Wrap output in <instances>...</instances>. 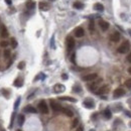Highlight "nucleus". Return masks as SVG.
<instances>
[{"mask_svg":"<svg viewBox=\"0 0 131 131\" xmlns=\"http://www.w3.org/2000/svg\"><path fill=\"white\" fill-rule=\"evenodd\" d=\"M130 42L128 41V40H126V41H124L123 43H121V45L118 48V52L120 53H126V52H129V49H130Z\"/></svg>","mask_w":131,"mask_h":131,"instance_id":"1","label":"nucleus"},{"mask_svg":"<svg viewBox=\"0 0 131 131\" xmlns=\"http://www.w3.org/2000/svg\"><path fill=\"white\" fill-rule=\"evenodd\" d=\"M38 110L42 114H48L49 113V107L46 105L45 101H40L38 103Z\"/></svg>","mask_w":131,"mask_h":131,"instance_id":"2","label":"nucleus"},{"mask_svg":"<svg viewBox=\"0 0 131 131\" xmlns=\"http://www.w3.org/2000/svg\"><path fill=\"white\" fill-rule=\"evenodd\" d=\"M92 82H93V83L89 85V89H90L91 91H96L97 88L99 87V85H100L101 83H102V79H98V78H97L96 80L92 81Z\"/></svg>","mask_w":131,"mask_h":131,"instance_id":"3","label":"nucleus"},{"mask_svg":"<svg viewBox=\"0 0 131 131\" xmlns=\"http://www.w3.org/2000/svg\"><path fill=\"white\" fill-rule=\"evenodd\" d=\"M98 78V75H97L96 73H92V74H88V75L84 76L83 77V81H85V82H92V81L96 80Z\"/></svg>","mask_w":131,"mask_h":131,"instance_id":"4","label":"nucleus"},{"mask_svg":"<svg viewBox=\"0 0 131 131\" xmlns=\"http://www.w3.org/2000/svg\"><path fill=\"white\" fill-rule=\"evenodd\" d=\"M66 42H67V48H68V50H72L74 48H75V39H74L72 36H68Z\"/></svg>","mask_w":131,"mask_h":131,"instance_id":"5","label":"nucleus"},{"mask_svg":"<svg viewBox=\"0 0 131 131\" xmlns=\"http://www.w3.org/2000/svg\"><path fill=\"white\" fill-rule=\"evenodd\" d=\"M109 90H110V87L108 85H104L102 87H100V88L97 90V95H104V94H107L109 92Z\"/></svg>","mask_w":131,"mask_h":131,"instance_id":"6","label":"nucleus"},{"mask_svg":"<svg viewBox=\"0 0 131 131\" xmlns=\"http://www.w3.org/2000/svg\"><path fill=\"white\" fill-rule=\"evenodd\" d=\"M50 107H52V109L53 111H56V112H58V111H62V106L60 105L58 102H56L55 100H50Z\"/></svg>","mask_w":131,"mask_h":131,"instance_id":"7","label":"nucleus"},{"mask_svg":"<svg viewBox=\"0 0 131 131\" xmlns=\"http://www.w3.org/2000/svg\"><path fill=\"white\" fill-rule=\"evenodd\" d=\"M124 95H125V90L122 89V88L116 89L115 91H114V93H113L114 98H120V97H122Z\"/></svg>","mask_w":131,"mask_h":131,"instance_id":"8","label":"nucleus"},{"mask_svg":"<svg viewBox=\"0 0 131 131\" xmlns=\"http://www.w3.org/2000/svg\"><path fill=\"white\" fill-rule=\"evenodd\" d=\"M99 26H100V28L103 30V31H106V30H108L109 27H110V24H109V22H107L105 21V20H99Z\"/></svg>","mask_w":131,"mask_h":131,"instance_id":"9","label":"nucleus"},{"mask_svg":"<svg viewBox=\"0 0 131 131\" xmlns=\"http://www.w3.org/2000/svg\"><path fill=\"white\" fill-rule=\"evenodd\" d=\"M83 105L86 107V108H88V109H92L95 107V104H94V101L92 99H90V98H87L85 101H84V103H83Z\"/></svg>","mask_w":131,"mask_h":131,"instance_id":"10","label":"nucleus"},{"mask_svg":"<svg viewBox=\"0 0 131 131\" xmlns=\"http://www.w3.org/2000/svg\"><path fill=\"white\" fill-rule=\"evenodd\" d=\"M120 37H121L120 33L118 31H115V32H113L112 34L110 35V40L111 41H113V42H118L120 40Z\"/></svg>","mask_w":131,"mask_h":131,"instance_id":"11","label":"nucleus"},{"mask_svg":"<svg viewBox=\"0 0 131 131\" xmlns=\"http://www.w3.org/2000/svg\"><path fill=\"white\" fill-rule=\"evenodd\" d=\"M65 86L62 85V84H56L55 87H53V91H55V93L59 94V93H62V92H65Z\"/></svg>","mask_w":131,"mask_h":131,"instance_id":"12","label":"nucleus"},{"mask_svg":"<svg viewBox=\"0 0 131 131\" xmlns=\"http://www.w3.org/2000/svg\"><path fill=\"white\" fill-rule=\"evenodd\" d=\"M0 35L2 36L3 38H6V37H8V30L7 28H6V26L5 25H1L0 26Z\"/></svg>","mask_w":131,"mask_h":131,"instance_id":"13","label":"nucleus"},{"mask_svg":"<svg viewBox=\"0 0 131 131\" xmlns=\"http://www.w3.org/2000/svg\"><path fill=\"white\" fill-rule=\"evenodd\" d=\"M75 35L76 37H83L84 35H85V30H84L82 27H78L75 29Z\"/></svg>","mask_w":131,"mask_h":131,"instance_id":"14","label":"nucleus"},{"mask_svg":"<svg viewBox=\"0 0 131 131\" xmlns=\"http://www.w3.org/2000/svg\"><path fill=\"white\" fill-rule=\"evenodd\" d=\"M38 7L41 11H48L50 8V6H49V4H48V3H45V2H39Z\"/></svg>","mask_w":131,"mask_h":131,"instance_id":"15","label":"nucleus"},{"mask_svg":"<svg viewBox=\"0 0 131 131\" xmlns=\"http://www.w3.org/2000/svg\"><path fill=\"white\" fill-rule=\"evenodd\" d=\"M25 6H26V8L27 9L32 10V9H34V7H35V2L33 1V0H27V1L25 2Z\"/></svg>","mask_w":131,"mask_h":131,"instance_id":"16","label":"nucleus"},{"mask_svg":"<svg viewBox=\"0 0 131 131\" xmlns=\"http://www.w3.org/2000/svg\"><path fill=\"white\" fill-rule=\"evenodd\" d=\"M59 100H62V101H69V102H73V103L77 102V100H76L75 98H73V97H68V96H63V97H60Z\"/></svg>","mask_w":131,"mask_h":131,"instance_id":"17","label":"nucleus"},{"mask_svg":"<svg viewBox=\"0 0 131 131\" xmlns=\"http://www.w3.org/2000/svg\"><path fill=\"white\" fill-rule=\"evenodd\" d=\"M24 111L25 112H28V113H36L37 112V110H36L34 107H32L31 105H28V106L24 107Z\"/></svg>","mask_w":131,"mask_h":131,"instance_id":"18","label":"nucleus"},{"mask_svg":"<svg viewBox=\"0 0 131 131\" xmlns=\"http://www.w3.org/2000/svg\"><path fill=\"white\" fill-rule=\"evenodd\" d=\"M62 111H63V113L65 114L66 116H68V117H73V115H74L73 111H72V110H70L69 108H63Z\"/></svg>","mask_w":131,"mask_h":131,"instance_id":"19","label":"nucleus"},{"mask_svg":"<svg viewBox=\"0 0 131 131\" xmlns=\"http://www.w3.org/2000/svg\"><path fill=\"white\" fill-rule=\"evenodd\" d=\"M94 9H95L96 11L102 12V11H104V6L102 3H96V4L94 5Z\"/></svg>","mask_w":131,"mask_h":131,"instance_id":"20","label":"nucleus"},{"mask_svg":"<svg viewBox=\"0 0 131 131\" xmlns=\"http://www.w3.org/2000/svg\"><path fill=\"white\" fill-rule=\"evenodd\" d=\"M13 84H14V86L16 87V88H20V87H22V85H23V80L21 78H17L14 81Z\"/></svg>","mask_w":131,"mask_h":131,"instance_id":"21","label":"nucleus"},{"mask_svg":"<svg viewBox=\"0 0 131 131\" xmlns=\"http://www.w3.org/2000/svg\"><path fill=\"white\" fill-rule=\"evenodd\" d=\"M73 7L76 8V9H83L84 8V4L83 3H81V2H79V1H77V2H75L73 4Z\"/></svg>","mask_w":131,"mask_h":131,"instance_id":"22","label":"nucleus"},{"mask_svg":"<svg viewBox=\"0 0 131 131\" xmlns=\"http://www.w3.org/2000/svg\"><path fill=\"white\" fill-rule=\"evenodd\" d=\"M104 117H105L106 119H110L111 117H112V113H111L110 109H106L105 111H104Z\"/></svg>","mask_w":131,"mask_h":131,"instance_id":"23","label":"nucleus"},{"mask_svg":"<svg viewBox=\"0 0 131 131\" xmlns=\"http://www.w3.org/2000/svg\"><path fill=\"white\" fill-rule=\"evenodd\" d=\"M10 45H11V48L12 49H16L17 48V40H16L14 37H12L11 39H10Z\"/></svg>","mask_w":131,"mask_h":131,"instance_id":"24","label":"nucleus"},{"mask_svg":"<svg viewBox=\"0 0 131 131\" xmlns=\"http://www.w3.org/2000/svg\"><path fill=\"white\" fill-rule=\"evenodd\" d=\"M17 121H18V125L19 126L23 125V123H24V116H23L22 114H20V115L18 116V118H17Z\"/></svg>","mask_w":131,"mask_h":131,"instance_id":"25","label":"nucleus"},{"mask_svg":"<svg viewBox=\"0 0 131 131\" xmlns=\"http://www.w3.org/2000/svg\"><path fill=\"white\" fill-rule=\"evenodd\" d=\"M78 124H79V119L78 118L74 119L73 123H72V128H76V127H78Z\"/></svg>","mask_w":131,"mask_h":131,"instance_id":"26","label":"nucleus"},{"mask_svg":"<svg viewBox=\"0 0 131 131\" xmlns=\"http://www.w3.org/2000/svg\"><path fill=\"white\" fill-rule=\"evenodd\" d=\"M0 92H1L2 95H4V96L6 97V98H8V97H9V92H8L7 90H5V89H1V91H0Z\"/></svg>","mask_w":131,"mask_h":131,"instance_id":"27","label":"nucleus"},{"mask_svg":"<svg viewBox=\"0 0 131 131\" xmlns=\"http://www.w3.org/2000/svg\"><path fill=\"white\" fill-rule=\"evenodd\" d=\"M14 118H15V112H13L12 116H11V121H10V124H9V128H12L13 122H14Z\"/></svg>","mask_w":131,"mask_h":131,"instance_id":"28","label":"nucleus"},{"mask_svg":"<svg viewBox=\"0 0 131 131\" xmlns=\"http://www.w3.org/2000/svg\"><path fill=\"white\" fill-rule=\"evenodd\" d=\"M73 91L74 92H76V93H80L81 91H82V89H81V87L80 86H78V85H76V86H74V88H73Z\"/></svg>","mask_w":131,"mask_h":131,"instance_id":"29","label":"nucleus"},{"mask_svg":"<svg viewBox=\"0 0 131 131\" xmlns=\"http://www.w3.org/2000/svg\"><path fill=\"white\" fill-rule=\"evenodd\" d=\"M10 53H11V52H10L9 49H5L4 50V58L5 59H9L10 58Z\"/></svg>","mask_w":131,"mask_h":131,"instance_id":"30","label":"nucleus"},{"mask_svg":"<svg viewBox=\"0 0 131 131\" xmlns=\"http://www.w3.org/2000/svg\"><path fill=\"white\" fill-rule=\"evenodd\" d=\"M24 67H25V62H20V63L18 64L17 68H18L19 70H23V69H24Z\"/></svg>","mask_w":131,"mask_h":131,"instance_id":"31","label":"nucleus"},{"mask_svg":"<svg viewBox=\"0 0 131 131\" xmlns=\"http://www.w3.org/2000/svg\"><path fill=\"white\" fill-rule=\"evenodd\" d=\"M94 26H95V24H94V21H93V20H91L90 23H89V29L91 30V31H93V30H94Z\"/></svg>","mask_w":131,"mask_h":131,"instance_id":"32","label":"nucleus"},{"mask_svg":"<svg viewBox=\"0 0 131 131\" xmlns=\"http://www.w3.org/2000/svg\"><path fill=\"white\" fill-rule=\"evenodd\" d=\"M125 86H126L128 89H131V79L126 80V82H125Z\"/></svg>","mask_w":131,"mask_h":131,"instance_id":"33","label":"nucleus"},{"mask_svg":"<svg viewBox=\"0 0 131 131\" xmlns=\"http://www.w3.org/2000/svg\"><path fill=\"white\" fill-rule=\"evenodd\" d=\"M19 103H20V97L16 99V101H15V104H14V110L17 109V107H18V105H19Z\"/></svg>","mask_w":131,"mask_h":131,"instance_id":"34","label":"nucleus"},{"mask_svg":"<svg viewBox=\"0 0 131 131\" xmlns=\"http://www.w3.org/2000/svg\"><path fill=\"white\" fill-rule=\"evenodd\" d=\"M0 45H1L2 48H6V46L8 45V42L6 41V40H2V41L0 42Z\"/></svg>","mask_w":131,"mask_h":131,"instance_id":"35","label":"nucleus"},{"mask_svg":"<svg viewBox=\"0 0 131 131\" xmlns=\"http://www.w3.org/2000/svg\"><path fill=\"white\" fill-rule=\"evenodd\" d=\"M50 46H52V49H55V36H52V40H50Z\"/></svg>","mask_w":131,"mask_h":131,"instance_id":"36","label":"nucleus"},{"mask_svg":"<svg viewBox=\"0 0 131 131\" xmlns=\"http://www.w3.org/2000/svg\"><path fill=\"white\" fill-rule=\"evenodd\" d=\"M75 58H76V53H72V56H71V60H72V63H73V64H75V63H76Z\"/></svg>","mask_w":131,"mask_h":131,"instance_id":"37","label":"nucleus"},{"mask_svg":"<svg viewBox=\"0 0 131 131\" xmlns=\"http://www.w3.org/2000/svg\"><path fill=\"white\" fill-rule=\"evenodd\" d=\"M127 60H128V62L131 64V52H129V55L127 56Z\"/></svg>","mask_w":131,"mask_h":131,"instance_id":"38","label":"nucleus"},{"mask_svg":"<svg viewBox=\"0 0 131 131\" xmlns=\"http://www.w3.org/2000/svg\"><path fill=\"white\" fill-rule=\"evenodd\" d=\"M62 78H63V80H68V75H67V74H63Z\"/></svg>","mask_w":131,"mask_h":131,"instance_id":"39","label":"nucleus"},{"mask_svg":"<svg viewBox=\"0 0 131 131\" xmlns=\"http://www.w3.org/2000/svg\"><path fill=\"white\" fill-rule=\"evenodd\" d=\"M5 2H6V4H7V5H11L12 4L11 0H5Z\"/></svg>","mask_w":131,"mask_h":131,"instance_id":"40","label":"nucleus"},{"mask_svg":"<svg viewBox=\"0 0 131 131\" xmlns=\"http://www.w3.org/2000/svg\"><path fill=\"white\" fill-rule=\"evenodd\" d=\"M125 115H127L128 117H131V113L129 112V111H125Z\"/></svg>","mask_w":131,"mask_h":131,"instance_id":"41","label":"nucleus"},{"mask_svg":"<svg viewBox=\"0 0 131 131\" xmlns=\"http://www.w3.org/2000/svg\"><path fill=\"white\" fill-rule=\"evenodd\" d=\"M76 131H83V126H79L78 129H77Z\"/></svg>","mask_w":131,"mask_h":131,"instance_id":"42","label":"nucleus"},{"mask_svg":"<svg viewBox=\"0 0 131 131\" xmlns=\"http://www.w3.org/2000/svg\"><path fill=\"white\" fill-rule=\"evenodd\" d=\"M128 73L131 75V67H130V68H128Z\"/></svg>","mask_w":131,"mask_h":131,"instance_id":"43","label":"nucleus"},{"mask_svg":"<svg viewBox=\"0 0 131 131\" xmlns=\"http://www.w3.org/2000/svg\"><path fill=\"white\" fill-rule=\"evenodd\" d=\"M129 126H130V127H131V122H130V123H129Z\"/></svg>","mask_w":131,"mask_h":131,"instance_id":"44","label":"nucleus"},{"mask_svg":"<svg viewBox=\"0 0 131 131\" xmlns=\"http://www.w3.org/2000/svg\"><path fill=\"white\" fill-rule=\"evenodd\" d=\"M17 131H22V130H20V129H18V130H17Z\"/></svg>","mask_w":131,"mask_h":131,"instance_id":"45","label":"nucleus"},{"mask_svg":"<svg viewBox=\"0 0 131 131\" xmlns=\"http://www.w3.org/2000/svg\"><path fill=\"white\" fill-rule=\"evenodd\" d=\"M90 131H95V130H90Z\"/></svg>","mask_w":131,"mask_h":131,"instance_id":"46","label":"nucleus"},{"mask_svg":"<svg viewBox=\"0 0 131 131\" xmlns=\"http://www.w3.org/2000/svg\"><path fill=\"white\" fill-rule=\"evenodd\" d=\"M49 1H53V0H49Z\"/></svg>","mask_w":131,"mask_h":131,"instance_id":"47","label":"nucleus"}]
</instances>
